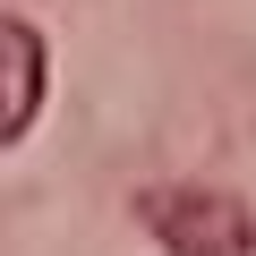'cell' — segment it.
Masks as SVG:
<instances>
[{
    "mask_svg": "<svg viewBox=\"0 0 256 256\" xmlns=\"http://www.w3.org/2000/svg\"><path fill=\"white\" fill-rule=\"evenodd\" d=\"M137 222L162 256H256V214L248 196L230 188H205V180H171V188H146L137 196Z\"/></svg>",
    "mask_w": 256,
    "mask_h": 256,
    "instance_id": "obj_1",
    "label": "cell"
},
{
    "mask_svg": "<svg viewBox=\"0 0 256 256\" xmlns=\"http://www.w3.org/2000/svg\"><path fill=\"white\" fill-rule=\"evenodd\" d=\"M0 68H9L0 146H26V128H34V111H43V34H34V18H0Z\"/></svg>",
    "mask_w": 256,
    "mask_h": 256,
    "instance_id": "obj_2",
    "label": "cell"
}]
</instances>
